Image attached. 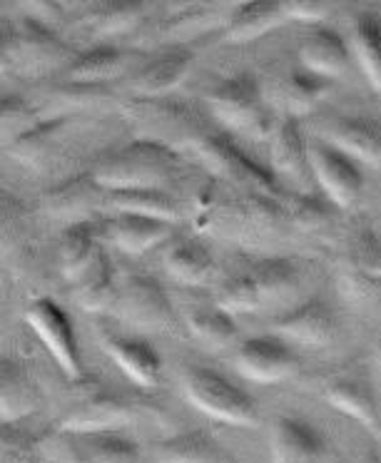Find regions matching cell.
<instances>
[{
  "label": "cell",
  "instance_id": "cell-29",
  "mask_svg": "<svg viewBox=\"0 0 381 463\" xmlns=\"http://www.w3.org/2000/svg\"><path fill=\"white\" fill-rule=\"evenodd\" d=\"M349 62L351 48L341 41L339 33L329 31V28H317L311 35H307V41L301 43L300 65L324 80L341 78L349 71Z\"/></svg>",
  "mask_w": 381,
  "mask_h": 463
},
{
  "label": "cell",
  "instance_id": "cell-1",
  "mask_svg": "<svg viewBox=\"0 0 381 463\" xmlns=\"http://www.w3.org/2000/svg\"><path fill=\"white\" fill-rule=\"evenodd\" d=\"M287 197L237 190L217 180L195 194L192 214L202 232L222 234L244 247H270L294 230Z\"/></svg>",
  "mask_w": 381,
  "mask_h": 463
},
{
  "label": "cell",
  "instance_id": "cell-9",
  "mask_svg": "<svg viewBox=\"0 0 381 463\" xmlns=\"http://www.w3.org/2000/svg\"><path fill=\"white\" fill-rule=\"evenodd\" d=\"M125 115L138 130V140L160 142L170 150H192L207 130L185 105L162 100H132L125 105Z\"/></svg>",
  "mask_w": 381,
  "mask_h": 463
},
{
  "label": "cell",
  "instance_id": "cell-34",
  "mask_svg": "<svg viewBox=\"0 0 381 463\" xmlns=\"http://www.w3.org/2000/svg\"><path fill=\"white\" fill-rule=\"evenodd\" d=\"M75 449L88 463H145L142 451L122 431L71 433Z\"/></svg>",
  "mask_w": 381,
  "mask_h": 463
},
{
  "label": "cell",
  "instance_id": "cell-48",
  "mask_svg": "<svg viewBox=\"0 0 381 463\" xmlns=\"http://www.w3.org/2000/svg\"><path fill=\"white\" fill-rule=\"evenodd\" d=\"M374 359H376V364L381 366V334L379 339H376V344H374Z\"/></svg>",
  "mask_w": 381,
  "mask_h": 463
},
{
  "label": "cell",
  "instance_id": "cell-3",
  "mask_svg": "<svg viewBox=\"0 0 381 463\" xmlns=\"http://www.w3.org/2000/svg\"><path fill=\"white\" fill-rule=\"evenodd\" d=\"M301 272L290 257H264L222 282L217 304L234 314H257L297 292Z\"/></svg>",
  "mask_w": 381,
  "mask_h": 463
},
{
  "label": "cell",
  "instance_id": "cell-36",
  "mask_svg": "<svg viewBox=\"0 0 381 463\" xmlns=\"http://www.w3.org/2000/svg\"><path fill=\"white\" fill-rule=\"evenodd\" d=\"M165 269L175 282L197 287L205 284L214 272L212 252L200 240H180L165 254Z\"/></svg>",
  "mask_w": 381,
  "mask_h": 463
},
{
  "label": "cell",
  "instance_id": "cell-26",
  "mask_svg": "<svg viewBox=\"0 0 381 463\" xmlns=\"http://www.w3.org/2000/svg\"><path fill=\"white\" fill-rule=\"evenodd\" d=\"M102 224L92 222H78L65 227L58 244V257H61V272L71 284H78L90 272L95 262L102 254Z\"/></svg>",
  "mask_w": 381,
  "mask_h": 463
},
{
  "label": "cell",
  "instance_id": "cell-14",
  "mask_svg": "<svg viewBox=\"0 0 381 463\" xmlns=\"http://www.w3.org/2000/svg\"><path fill=\"white\" fill-rule=\"evenodd\" d=\"M237 372L257 383H280L300 372V359L277 334H257L240 344L237 349Z\"/></svg>",
  "mask_w": 381,
  "mask_h": 463
},
{
  "label": "cell",
  "instance_id": "cell-16",
  "mask_svg": "<svg viewBox=\"0 0 381 463\" xmlns=\"http://www.w3.org/2000/svg\"><path fill=\"white\" fill-rule=\"evenodd\" d=\"M271 170L281 180L294 187L300 194H314L317 180L311 172L310 142L304 140V132L297 118H281L277 130L271 135Z\"/></svg>",
  "mask_w": 381,
  "mask_h": 463
},
{
  "label": "cell",
  "instance_id": "cell-11",
  "mask_svg": "<svg viewBox=\"0 0 381 463\" xmlns=\"http://www.w3.org/2000/svg\"><path fill=\"white\" fill-rule=\"evenodd\" d=\"M339 287L354 302H364L381 292V234L369 224H359L349 234Z\"/></svg>",
  "mask_w": 381,
  "mask_h": 463
},
{
  "label": "cell",
  "instance_id": "cell-12",
  "mask_svg": "<svg viewBox=\"0 0 381 463\" xmlns=\"http://www.w3.org/2000/svg\"><path fill=\"white\" fill-rule=\"evenodd\" d=\"M25 322L31 324V329L38 334V339L45 344V349L51 352L65 376L72 383H81L85 379L81 346L75 342V332H72L68 314L62 312L52 299H35L25 312Z\"/></svg>",
  "mask_w": 381,
  "mask_h": 463
},
{
  "label": "cell",
  "instance_id": "cell-2",
  "mask_svg": "<svg viewBox=\"0 0 381 463\" xmlns=\"http://www.w3.org/2000/svg\"><path fill=\"white\" fill-rule=\"evenodd\" d=\"M177 157V152L160 142L135 140L105 155L92 167V177L105 192L167 190L180 165Z\"/></svg>",
  "mask_w": 381,
  "mask_h": 463
},
{
  "label": "cell",
  "instance_id": "cell-42",
  "mask_svg": "<svg viewBox=\"0 0 381 463\" xmlns=\"http://www.w3.org/2000/svg\"><path fill=\"white\" fill-rule=\"evenodd\" d=\"M331 204L327 197L321 200L317 194H300V192H291L287 197V212H290L291 227L300 232H324L329 227L331 222Z\"/></svg>",
  "mask_w": 381,
  "mask_h": 463
},
{
  "label": "cell",
  "instance_id": "cell-13",
  "mask_svg": "<svg viewBox=\"0 0 381 463\" xmlns=\"http://www.w3.org/2000/svg\"><path fill=\"white\" fill-rule=\"evenodd\" d=\"M310 160L321 194L334 207L349 210L364 190V175H361L359 162L351 160L349 155H344L321 137L310 142Z\"/></svg>",
  "mask_w": 381,
  "mask_h": 463
},
{
  "label": "cell",
  "instance_id": "cell-37",
  "mask_svg": "<svg viewBox=\"0 0 381 463\" xmlns=\"http://www.w3.org/2000/svg\"><path fill=\"white\" fill-rule=\"evenodd\" d=\"M110 90L98 85H78V82H58L41 95V105L35 110L41 118H72V112L85 110L90 105L108 100Z\"/></svg>",
  "mask_w": 381,
  "mask_h": 463
},
{
  "label": "cell",
  "instance_id": "cell-27",
  "mask_svg": "<svg viewBox=\"0 0 381 463\" xmlns=\"http://www.w3.org/2000/svg\"><path fill=\"white\" fill-rule=\"evenodd\" d=\"M41 403V386L31 372L11 356L0 359V421L18 423Z\"/></svg>",
  "mask_w": 381,
  "mask_h": 463
},
{
  "label": "cell",
  "instance_id": "cell-47",
  "mask_svg": "<svg viewBox=\"0 0 381 463\" xmlns=\"http://www.w3.org/2000/svg\"><path fill=\"white\" fill-rule=\"evenodd\" d=\"M357 463H381L379 451H376V449H364V451L359 453Z\"/></svg>",
  "mask_w": 381,
  "mask_h": 463
},
{
  "label": "cell",
  "instance_id": "cell-4",
  "mask_svg": "<svg viewBox=\"0 0 381 463\" xmlns=\"http://www.w3.org/2000/svg\"><path fill=\"white\" fill-rule=\"evenodd\" d=\"M205 100L214 120L232 135L262 142L270 140L277 130L264 88L250 72H237L220 80Z\"/></svg>",
  "mask_w": 381,
  "mask_h": 463
},
{
  "label": "cell",
  "instance_id": "cell-18",
  "mask_svg": "<svg viewBox=\"0 0 381 463\" xmlns=\"http://www.w3.org/2000/svg\"><path fill=\"white\" fill-rule=\"evenodd\" d=\"M271 329L284 342L300 346H327L337 336V317L324 299H310L294 307L290 312L280 314Z\"/></svg>",
  "mask_w": 381,
  "mask_h": 463
},
{
  "label": "cell",
  "instance_id": "cell-45",
  "mask_svg": "<svg viewBox=\"0 0 381 463\" xmlns=\"http://www.w3.org/2000/svg\"><path fill=\"white\" fill-rule=\"evenodd\" d=\"M23 11L28 18L38 21L51 31H58L62 23H65V11H62L61 3H52V0H38V3H23Z\"/></svg>",
  "mask_w": 381,
  "mask_h": 463
},
{
  "label": "cell",
  "instance_id": "cell-25",
  "mask_svg": "<svg viewBox=\"0 0 381 463\" xmlns=\"http://www.w3.org/2000/svg\"><path fill=\"white\" fill-rule=\"evenodd\" d=\"M3 220H0V244L3 264L18 274L33 262L35 254V230L28 210L13 194H3Z\"/></svg>",
  "mask_w": 381,
  "mask_h": 463
},
{
  "label": "cell",
  "instance_id": "cell-28",
  "mask_svg": "<svg viewBox=\"0 0 381 463\" xmlns=\"http://www.w3.org/2000/svg\"><path fill=\"white\" fill-rule=\"evenodd\" d=\"M130 58L128 52L120 51L118 45L110 43H100L92 45L85 52H81L75 61L62 71V82H78V85H98V88H108V82L120 78L128 71Z\"/></svg>",
  "mask_w": 381,
  "mask_h": 463
},
{
  "label": "cell",
  "instance_id": "cell-24",
  "mask_svg": "<svg viewBox=\"0 0 381 463\" xmlns=\"http://www.w3.org/2000/svg\"><path fill=\"white\" fill-rule=\"evenodd\" d=\"M319 137L351 160L381 167V128L374 122L364 118H331L319 128Z\"/></svg>",
  "mask_w": 381,
  "mask_h": 463
},
{
  "label": "cell",
  "instance_id": "cell-8",
  "mask_svg": "<svg viewBox=\"0 0 381 463\" xmlns=\"http://www.w3.org/2000/svg\"><path fill=\"white\" fill-rule=\"evenodd\" d=\"M78 399L65 409L58 429L65 433H100L120 431L132 419H138L145 406H138L130 396L100 389L95 382L82 379Z\"/></svg>",
  "mask_w": 381,
  "mask_h": 463
},
{
  "label": "cell",
  "instance_id": "cell-19",
  "mask_svg": "<svg viewBox=\"0 0 381 463\" xmlns=\"http://www.w3.org/2000/svg\"><path fill=\"white\" fill-rule=\"evenodd\" d=\"M98 339L105 354L120 366L125 376L142 389H152L160 383L162 362L160 354L142 339H130L110 329H98Z\"/></svg>",
  "mask_w": 381,
  "mask_h": 463
},
{
  "label": "cell",
  "instance_id": "cell-41",
  "mask_svg": "<svg viewBox=\"0 0 381 463\" xmlns=\"http://www.w3.org/2000/svg\"><path fill=\"white\" fill-rule=\"evenodd\" d=\"M185 324H187L192 336H197L200 342L210 344L214 349L230 346L234 342V336H237V324L232 319V314L227 309H222L217 302L190 309L185 314Z\"/></svg>",
  "mask_w": 381,
  "mask_h": 463
},
{
  "label": "cell",
  "instance_id": "cell-22",
  "mask_svg": "<svg viewBox=\"0 0 381 463\" xmlns=\"http://www.w3.org/2000/svg\"><path fill=\"white\" fill-rule=\"evenodd\" d=\"M175 224L170 222L152 220V217L132 214V212H112L110 217L102 222V237L130 257H140L155 244L167 240Z\"/></svg>",
  "mask_w": 381,
  "mask_h": 463
},
{
  "label": "cell",
  "instance_id": "cell-7",
  "mask_svg": "<svg viewBox=\"0 0 381 463\" xmlns=\"http://www.w3.org/2000/svg\"><path fill=\"white\" fill-rule=\"evenodd\" d=\"M195 157L214 180L247 192H260L270 197H287L277 177L252 160L237 142L224 132L207 130L192 147Z\"/></svg>",
  "mask_w": 381,
  "mask_h": 463
},
{
  "label": "cell",
  "instance_id": "cell-15",
  "mask_svg": "<svg viewBox=\"0 0 381 463\" xmlns=\"http://www.w3.org/2000/svg\"><path fill=\"white\" fill-rule=\"evenodd\" d=\"M271 463H331L327 436L307 419L280 413L270 431Z\"/></svg>",
  "mask_w": 381,
  "mask_h": 463
},
{
  "label": "cell",
  "instance_id": "cell-30",
  "mask_svg": "<svg viewBox=\"0 0 381 463\" xmlns=\"http://www.w3.org/2000/svg\"><path fill=\"white\" fill-rule=\"evenodd\" d=\"M329 82L331 80H324L300 65V68H290L281 72L274 90L264 92V95H271V102H280L287 118H301V115L311 112V108L329 92Z\"/></svg>",
  "mask_w": 381,
  "mask_h": 463
},
{
  "label": "cell",
  "instance_id": "cell-5",
  "mask_svg": "<svg viewBox=\"0 0 381 463\" xmlns=\"http://www.w3.org/2000/svg\"><path fill=\"white\" fill-rule=\"evenodd\" d=\"M78 55L72 52L68 43L61 41V35L51 28H45L38 21L23 15L21 21L3 25V43H0V62L3 72L15 71L43 75L55 68H68Z\"/></svg>",
  "mask_w": 381,
  "mask_h": 463
},
{
  "label": "cell",
  "instance_id": "cell-23",
  "mask_svg": "<svg viewBox=\"0 0 381 463\" xmlns=\"http://www.w3.org/2000/svg\"><path fill=\"white\" fill-rule=\"evenodd\" d=\"M324 399L347 413L349 419L359 421L367 431L381 436V413L371 392V383L361 373H339L324 383Z\"/></svg>",
  "mask_w": 381,
  "mask_h": 463
},
{
  "label": "cell",
  "instance_id": "cell-33",
  "mask_svg": "<svg viewBox=\"0 0 381 463\" xmlns=\"http://www.w3.org/2000/svg\"><path fill=\"white\" fill-rule=\"evenodd\" d=\"M148 23L145 5L135 0H110L90 5L82 15V28L90 38H118L138 31Z\"/></svg>",
  "mask_w": 381,
  "mask_h": 463
},
{
  "label": "cell",
  "instance_id": "cell-38",
  "mask_svg": "<svg viewBox=\"0 0 381 463\" xmlns=\"http://www.w3.org/2000/svg\"><path fill=\"white\" fill-rule=\"evenodd\" d=\"M112 212H132L145 214L152 220L177 224L182 220V207L167 190H132V192H110Z\"/></svg>",
  "mask_w": 381,
  "mask_h": 463
},
{
  "label": "cell",
  "instance_id": "cell-39",
  "mask_svg": "<svg viewBox=\"0 0 381 463\" xmlns=\"http://www.w3.org/2000/svg\"><path fill=\"white\" fill-rule=\"evenodd\" d=\"M118 287H120V282H118L110 260L105 254L95 262L90 272L82 277L81 282L72 284L78 304L85 312L92 314L112 312V304L118 299Z\"/></svg>",
  "mask_w": 381,
  "mask_h": 463
},
{
  "label": "cell",
  "instance_id": "cell-43",
  "mask_svg": "<svg viewBox=\"0 0 381 463\" xmlns=\"http://www.w3.org/2000/svg\"><path fill=\"white\" fill-rule=\"evenodd\" d=\"M41 120V112L35 110V105L23 100L21 95H5L0 105V130H3L5 150L25 132H31Z\"/></svg>",
  "mask_w": 381,
  "mask_h": 463
},
{
  "label": "cell",
  "instance_id": "cell-46",
  "mask_svg": "<svg viewBox=\"0 0 381 463\" xmlns=\"http://www.w3.org/2000/svg\"><path fill=\"white\" fill-rule=\"evenodd\" d=\"M284 5H287V18L290 21L310 23V25L321 23L331 11L329 3H317V0H297V3H284Z\"/></svg>",
  "mask_w": 381,
  "mask_h": 463
},
{
  "label": "cell",
  "instance_id": "cell-10",
  "mask_svg": "<svg viewBox=\"0 0 381 463\" xmlns=\"http://www.w3.org/2000/svg\"><path fill=\"white\" fill-rule=\"evenodd\" d=\"M110 314L145 332H167L175 326V307L170 297L162 289V284L148 274L122 277Z\"/></svg>",
  "mask_w": 381,
  "mask_h": 463
},
{
  "label": "cell",
  "instance_id": "cell-6",
  "mask_svg": "<svg viewBox=\"0 0 381 463\" xmlns=\"http://www.w3.org/2000/svg\"><path fill=\"white\" fill-rule=\"evenodd\" d=\"M180 382L185 399L214 421L244 426V429L260 423L257 402L242 386L230 382L224 373L207 366H185Z\"/></svg>",
  "mask_w": 381,
  "mask_h": 463
},
{
  "label": "cell",
  "instance_id": "cell-21",
  "mask_svg": "<svg viewBox=\"0 0 381 463\" xmlns=\"http://www.w3.org/2000/svg\"><path fill=\"white\" fill-rule=\"evenodd\" d=\"M234 11V3H192V5H180L177 13L165 15L160 23V28H142V33L155 35V41L170 43V45H182L190 38H197L202 33H210L217 25H227L230 15Z\"/></svg>",
  "mask_w": 381,
  "mask_h": 463
},
{
  "label": "cell",
  "instance_id": "cell-32",
  "mask_svg": "<svg viewBox=\"0 0 381 463\" xmlns=\"http://www.w3.org/2000/svg\"><path fill=\"white\" fill-rule=\"evenodd\" d=\"M284 21H290L284 3H234L230 23L224 25V38L227 43H252L274 31Z\"/></svg>",
  "mask_w": 381,
  "mask_h": 463
},
{
  "label": "cell",
  "instance_id": "cell-35",
  "mask_svg": "<svg viewBox=\"0 0 381 463\" xmlns=\"http://www.w3.org/2000/svg\"><path fill=\"white\" fill-rule=\"evenodd\" d=\"M71 122L72 118H43L31 132H25L8 147L13 160L25 167H43L51 160L52 150L58 147V140L71 128Z\"/></svg>",
  "mask_w": 381,
  "mask_h": 463
},
{
  "label": "cell",
  "instance_id": "cell-40",
  "mask_svg": "<svg viewBox=\"0 0 381 463\" xmlns=\"http://www.w3.org/2000/svg\"><path fill=\"white\" fill-rule=\"evenodd\" d=\"M351 55L357 58L374 90L381 92V23L359 15L351 28Z\"/></svg>",
  "mask_w": 381,
  "mask_h": 463
},
{
  "label": "cell",
  "instance_id": "cell-17",
  "mask_svg": "<svg viewBox=\"0 0 381 463\" xmlns=\"http://www.w3.org/2000/svg\"><path fill=\"white\" fill-rule=\"evenodd\" d=\"M110 202V192H105L90 175H75L61 182L58 187L45 192V212L55 220L65 222V227L78 222H92Z\"/></svg>",
  "mask_w": 381,
  "mask_h": 463
},
{
  "label": "cell",
  "instance_id": "cell-20",
  "mask_svg": "<svg viewBox=\"0 0 381 463\" xmlns=\"http://www.w3.org/2000/svg\"><path fill=\"white\" fill-rule=\"evenodd\" d=\"M192 62H195V55H192L190 48L170 45L135 72L130 82L132 92L142 100H160L162 95L175 90L187 78V72L192 71Z\"/></svg>",
  "mask_w": 381,
  "mask_h": 463
},
{
  "label": "cell",
  "instance_id": "cell-31",
  "mask_svg": "<svg viewBox=\"0 0 381 463\" xmlns=\"http://www.w3.org/2000/svg\"><path fill=\"white\" fill-rule=\"evenodd\" d=\"M152 453L157 463H232L230 453L200 429L162 439L152 446Z\"/></svg>",
  "mask_w": 381,
  "mask_h": 463
},
{
  "label": "cell",
  "instance_id": "cell-44",
  "mask_svg": "<svg viewBox=\"0 0 381 463\" xmlns=\"http://www.w3.org/2000/svg\"><path fill=\"white\" fill-rule=\"evenodd\" d=\"M48 453L43 441L33 439L28 431H21L13 423H3V439H0V463H45Z\"/></svg>",
  "mask_w": 381,
  "mask_h": 463
}]
</instances>
